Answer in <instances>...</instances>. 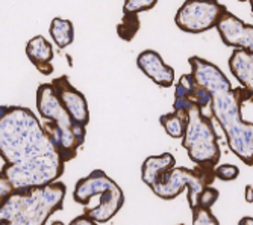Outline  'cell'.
I'll return each instance as SVG.
<instances>
[{"instance_id": "1", "label": "cell", "mask_w": 253, "mask_h": 225, "mask_svg": "<svg viewBox=\"0 0 253 225\" xmlns=\"http://www.w3.org/2000/svg\"><path fill=\"white\" fill-rule=\"evenodd\" d=\"M191 74L199 85L208 89L212 96L210 104L211 115L217 120L226 134V142L231 151L246 165H253V124L243 120L241 106L250 101L244 88H232L224 73L212 62L191 56Z\"/></svg>"}, {"instance_id": "2", "label": "cell", "mask_w": 253, "mask_h": 225, "mask_svg": "<svg viewBox=\"0 0 253 225\" xmlns=\"http://www.w3.org/2000/svg\"><path fill=\"white\" fill-rule=\"evenodd\" d=\"M58 153L37 115L23 106H0V157L5 165Z\"/></svg>"}, {"instance_id": "3", "label": "cell", "mask_w": 253, "mask_h": 225, "mask_svg": "<svg viewBox=\"0 0 253 225\" xmlns=\"http://www.w3.org/2000/svg\"><path fill=\"white\" fill-rule=\"evenodd\" d=\"M67 188L61 182L44 188L18 189L0 207V225H45L62 209Z\"/></svg>"}, {"instance_id": "4", "label": "cell", "mask_w": 253, "mask_h": 225, "mask_svg": "<svg viewBox=\"0 0 253 225\" xmlns=\"http://www.w3.org/2000/svg\"><path fill=\"white\" fill-rule=\"evenodd\" d=\"M37 109L41 118L44 131L56 147L58 153L68 162L76 157L78 150L84 145L86 136V127L76 124L61 104L52 83H41L37 89Z\"/></svg>"}, {"instance_id": "5", "label": "cell", "mask_w": 253, "mask_h": 225, "mask_svg": "<svg viewBox=\"0 0 253 225\" xmlns=\"http://www.w3.org/2000/svg\"><path fill=\"white\" fill-rule=\"evenodd\" d=\"M94 198H97V204L91 209H85L84 213L99 224L111 221L125 204L122 188L102 169H94L86 177L81 178L75 186L73 199L78 204L88 207Z\"/></svg>"}, {"instance_id": "6", "label": "cell", "mask_w": 253, "mask_h": 225, "mask_svg": "<svg viewBox=\"0 0 253 225\" xmlns=\"http://www.w3.org/2000/svg\"><path fill=\"white\" fill-rule=\"evenodd\" d=\"M182 145L196 166L214 169L220 162V145L211 117L197 106L187 110V130Z\"/></svg>"}, {"instance_id": "7", "label": "cell", "mask_w": 253, "mask_h": 225, "mask_svg": "<svg viewBox=\"0 0 253 225\" xmlns=\"http://www.w3.org/2000/svg\"><path fill=\"white\" fill-rule=\"evenodd\" d=\"M64 159L59 153L37 157L34 161L3 165L2 172L11 182L15 191L18 189H32L44 188L50 183H55L64 172Z\"/></svg>"}, {"instance_id": "8", "label": "cell", "mask_w": 253, "mask_h": 225, "mask_svg": "<svg viewBox=\"0 0 253 225\" xmlns=\"http://www.w3.org/2000/svg\"><path fill=\"white\" fill-rule=\"evenodd\" d=\"M215 180L214 169L210 168H173L170 169L163 182L150 188L158 198L163 199H174L177 198L183 189L188 191V204L193 209L199 206V195L206 188L211 186Z\"/></svg>"}, {"instance_id": "9", "label": "cell", "mask_w": 253, "mask_h": 225, "mask_svg": "<svg viewBox=\"0 0 253 225\" xmlns=\"http://www.w3.org/2000/svg\"><path fill=\"white\" fill-rule=\"evenodd\" d=\"M226 11L218 0H185L176 12L174 23L183 32L202 33L214 29Z\"/></svg>"}, {"instance_id": "10", "label": "cell", "mask_w": 253, "mask_h": 225, "mask_svg": "<svg viewBox=\"0 0 253 225\" xmlns=\"http://www.w3.org/2000/svg\"><path fill=\"white\" fill-rule=\"evenodd\" d=\"M50 83L55 89L61 104L67 110V114L70 115V118L76 124L86 127L89 123V110H88V103H86L85 96L70 83L67 76L56 77Z\"/></svg>"}, {"instance_id": "11", "label": "cell", "mask_w": 253, "mask_h": 225, "mask_svg": "<svg viewBox=\"0 0 253 225\" xmlns=\"http://www.w3.org/2000/svg\"><path fill=\"white\" fill-rule=\"evenodd\" d=\"M215 29L220 33V38L224 46L246 50L253 53V26L244 23L237 15L226 11Z\"/></svg>"}, {"instance_id": "12", "label": "cell", "mask_w": 253, "mask_h": 225, "mask_svg": "<svg viewBox=\"0 0 253 225\" xmlns=\"http://www.w3.org/2000/svg\"><path fill=\"white\" fill-rule=\"evenodd\" d=\"M211 101H212L211 93L208 89H205L202 85H199L193 77V74H183L176 83L174 103H173L176 112L187 114V110L191 106H197L205 112V107H208Z\"/></svg>"}, {"instance_id": "13", "label": "cell", "mask_w": 253, "mask_h": 225, "mask_svg": "<svg viewBox=\"0 0 253 225\" xmlns=\"http://www.w3.org/2000/svg\"><path fill=\"white\" fill-rule=\"evenodd\" d=\"M136 65L158 86L170 88L174 83V70L155 50L141 52L136 58Z\"/></svg>"}, {"instance_id": "14", "label": "cell", "mask_w": 253, "mask_h": 225, "mask_svg": "<svg viewBox=\"0 0 253 225\" xmlns=\"http://www.w3.org/2000/svg\"><path fill=\"white\" fill-rule=\"evenodd\" d=\"M229 68L253 101V53L235 49L229 58Z\"/></svg>"}, {"instance_id": "15", "label": "cell", "mask_w": 253, "mask_h": 225, "mask_svg": "<svg viewBox=\"0 0 253 225\" xmlns=\"http://www.w3.org/2000/svg\"><path fill=\"white\" fill-rule=\"evenodd\" d=\"M26 55L41 74L50 76L53 73V47L42 35H37L28 42Z\"/></svg>"}, {"instance_id": "16", "label": "cell", "mask_w": 253, "mask_h": 225, "mask_svg": "<svg viewBox=\"0 0 253 225\" xmlns=\"http://www.w3.org/2000/svg\"><path fill=\"white\" fill-rule=\"evenodd\" d=\"M174 166H176V159L170 153L150 156L144 161L141 166V180L149 188H153L155 185L163 182L166 174Z\"/></svg>"}, {"instance_id": "17", "label": "cell", "mask_w": 253, "mask_h": 225, "mask_svg": "<svg viewBox=\"0 0 253 225\" xmlns=\"http://www.w3.org/2000/svg\"><path fill=\"white\" fill-rule=\"evenodd\" d=\"M49 32L58 49H65L75 41V28L70 20L55 17L50 23Z\"/></svg>"}, {"instance_id": "18", "label": "cell", "mask_w": 253, "mask_h": 225, "mask_svg": "<svg viewBox=\"0 0 253 225\" xmlns=\"http://www.w3.org/2000/svg\"><path fill=\"white\" fill-rule=\"evenodd\" d=\"M161 126L164 127L166 133L173 139H182L187 130V114L183 112H170V114H164L159 118Z\"/></svg>"}, {"instance_id": "19", "label": "cell", "mask_w": 253, "mask_h": 225, "mask_svg": "<svg viewBox=\"0 0 253 225\" xmlns=\"http://www.w3.org/2000/svg\"><path fill=\"white\" fill-rule=\"evenodd\" d=\"M140 29V20H138V14H125L122 23L117 28V33L122 39L130 41L135 33Z\"/></svg>"}, {"instance_id": "20", "label": "cell", "mask_w": 253, "mask_h": 225, "mask_svg": "<svg viewBox=\"0 0 253 225\" xmlns=\"http://www.w3.org/2000/svg\"><path fill=\"white\" fill-rule=\"evenodd\" d=\"M158 0H126L123 6V14H140L155 8Z\"/></svg>"}, {"instance_id": "21", "label": "cell", "mask_w": 253, "mask_h": 225, "mask_svg": "<svg viewBox=\"0 0 253 225\" xmlns=\"http://www.w3.org/2000/svg\"><path fill=\"white\" fill-rule=\"evenodd\" d=\"M193 224L194 225H220L218 219L212 215L211 209L197 206L193 209Z\"/></svg>"}, {"instance_id": "22", "label": "cell", "mask_w": 253, "mask_h": 225, "mask_svg": "<svg viewBox=\"0 0 253 225\" xmlns=\"http://www.w3.org/2000/svg\"><path fill=\"white\" fill-rule=\"evenodd\" d=\"M238 175H240V168L231 163L218 165L214 168V177L223 180V182H232Z\"/></svg>"}, {"instance_id": "23", "label": "cell", "mask_w": 253, "mask_h": 225, "mask_svg": "<svg viewBox=\"0 0 253 225\" xmlns=\"http://www.w3.org/2000/svg\"><path fill=\"white\" fill-rule=\"evenodd\" d=\"M218 196H220V193H218V191L215 188L206 186L200 192V195H199V206L200 207H205V209H211L215 204V202H217Z\"/></svg>"}, {"instance_id": "24", "label": "cell", "mask_w": 253, "mask_h": 225, "mask_svg": "<svg viewBox=\"0 0 253 225\" xmlns=\"http://www.w3.org/2000/svg\"><path fill=\"white\" fill-rule=\"evenodd\" d=\"M14 192V188L11 182L6 178V175L0 171V207L3 206V202L9 198V195Z\"/></svg>"}, {"instance_id": "25", "label": "cell", "mask_w": 253, "mask_h": 225, "mask_svg": "<svg viewBox=\"0 0 253 225\" xmlns=\"http://www.w3.org/2000/svg\"><path fill=\"white\" fill-rule=\"evenodd\" d=\"M68 225H99V222H96L94 219H91L89 216H86L85 213L81 216H76Z\"/></svg>"}, {"instance_id": "26", "label": "cell", "mask_w": 253, "mask_h": 225, "mask_svg": "<svg viewBox=\"0 0 253 225\" xmlns=\"http://www.w3.org/2000/svg\"><path fill=\"white\" fill-rule=\"evenodd\" d=\"M244 196H246V201H247V202H253V186H252V185H247V186H246Z\"/></svg>"}, {"instance_id": "27", "label": "cell", "mask_w": 253, "mask_h": 225, "mask_svg": "<svg viewBox=\"0 0 253 225\" xmlns=\"http://www.w3.org/2000/svg\"><path fill=\"white\" fill-rule=\"evenodd\" d=\"M238 225H253V218L252 216H244L240 219Z\"/></svg>"}, {"instance_id": "28", "label": "cell", "mask_w": 253, "mask_h": 225, "mask_svg": "<svg viewBox=\"0 0 253 225\" xmlns=\"http://www.w3.org/2000/svg\"><path fill=\"white\" fill-rule=\"evenodd\" d=\"M50 225H64V224H62L61 221H55V222H52Z\"/></svg>"}, {"instance_id": "29", "label": "cell", "mask_w": 253, "mask_h": 225, "mask_svg": "<svg viewBox=\"0 0 253 225\" xmlns=\"http://www.w3.org/2000/svg\"><path fill=\"white\" fill-rule=\"evenodd\" d=\"M249 2H250V5H252V12H253V0H249Z\"/></svg>"}, {"instance_id": "30", "label": "cell", "mask_w": 253, "mask_h": 225, "mask_svg": "<svg viewBox=\"0 0 253 225\" xmlns=\"http://www.w3.org/2000/svg\"><path fill=\"white\" fill-rule=\"evenodd\" d=\"M238 2H249V0H238Z\"/></svg>"}, {"instance_id": "31", "label": "cell", "mask_w": 253, "mask_h": 225, "mask_svg": "<svg viewBox=\"0 0 253 225\" xmlns=\"http://www.w3.org/2000/svg\"><path fill=\"white\" fill-rule=\"evenodd\" d=\"M179 225H185V224H179Z\"/></svg>"}]
</instances>
